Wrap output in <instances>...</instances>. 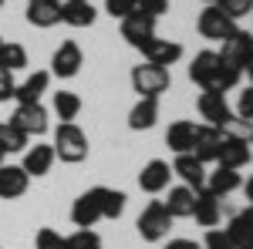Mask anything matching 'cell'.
Masks as SVG:
<instances>
[{
	"instance_id": "6da1fadb",
	"label": "cell",
	"mask_w": 253,
	"mask_h": 249,
	"mask_svg": "<svg viewBox=\"0 0 253 249\" xmlns=\"http://www.w3.org/2000/svg\"><path fill=\"white\" fill-rule=\"evenodd\" d=\"M54 158H61V162H68V165H78V162H84L88 158V135L81 132L75 121H61L58 128H54Z\"/></svg>"
},
{
	"instance_id": "7a4b0ae2",
	"label": "cell",
	"mask_w": 253,
	"mask_h": 249,
	"mask_svg": "<svg viewBox=\"0 0 253 249\" xmlns=\"http://www.w3.org/2000/svg\"><path fill=\"white\" fill-rule=\"evenodd\" d=\"M132 88L138 91V98H159L172 88V74L169 68H159V64H135L132 68Z\"/></svg>"
},
{
	"instance_id": "3957f363",
	"label": "cell",
	"mask_w": 253,
	"mask_h": 249,
	"mask_svg": "<svg viewBox=\"0 0 253 249\" xmlns=\"http://www.w3.org/2000/svg\"><path fill=\"white\" fill-rule=\"evenodd\" d=\"M135 229H138V236H142L145 243H162V239L169 236V229H172V215L166 212L162 202H149L145 209L138 212Z\"/></svg>"
},
{
	"instance_id": "277c9868",
	"label": "cell",
	"mask_w": 253,
	"mask_h": 249,
	"mask_svg": "<svg viewBox=\"0 0 253 249\" xmlns=\"http://www.w3.org/2000/svg\"><path fill=\"white\" fill-rule=\"evenodd\" d=\"M122 37H125V44H132L135 51H145L156 40V17H149L142 10H132L128 17H122Z\"/></svg>"
},
{
	"instance_id": "5b68a950",
	"label": "cell",
	"mask_w": 253,
	"mask_h": 249,
	"mask_svg": "<svg viewBox=\"0 0 253 249\" xmlns=\"http://www.w3.org/2000/svg\"><path fill=\"white\" fill-rule=\"evenodd\" d=\"M250 155H253V145L250 138H243V135H223V145H219V155H216V165H223V169H243V165H250Z\"/></svg>"
},
{
	"instance_id": "8992f818",
	"label": "cell",
	"mask_w": 253,
	"mask_h": 249,
	"mask_svg": "<svg viewBox=\"0 0 253 249\" xmlns=\"http://www.w3.org/2000/svg\"><path fill=\"white\" fill-rule=\"evenodd\" d=\"M196 31H199V37L206 40H226L230 34L236 31V20H230L219 7H206L203 14H199V20H196Z\"/></svg>"
},
{
	"instance_id": "52a82bcc",
	"label": "cell",
	"mask_w": 253,
	"mask_h": 249,
	"mask_svg": "<svg viewBox=\"0 0 253 249\" xmlns=\"http://www.w3.org/2000/svg\"><path fill=\"white\" fill-rule=\"evenodd\" d=\"M14 128H20V132L27 135V138H34V135H44L47 132V108L44 105H17L14 108V115L7 118Z\"/></svg>"
},
{
	"instance_id": "ba28073f",
	"label": "cell",
	"mask_w": 253,
	"mask_h": 249,
	"mask_svg": "<svg viewBox=\"0 0 253 249\" xmlns=\"http://www.w3.org/2000/svg\"><path fill=\"white\" fill-rule=\"evenodd\" d=\"M81 64H84L81 47L75 44V40H61V47L54 51V58H51V77L68 81V77H75L81 71Z\"/></svg>"
},
{
	"instance_id": "9c48e42d",
	"label": "cell",
	"mask_w": 253,
	"mask_h": 249,
	"mask_svg": "<svg viewBox=\"0 0 253 249\" xmlns=\"http://www.w3.org/2000/svg\"><path fill=\"white\" fill-rule=\"evenodd\" d=\"M169 182H172V165H169V162H162V158L145 162V169L138 172V189L149 192V195L166 192V189H169Z\"/></svg>"
},
{
	"instance_id": "30bf717a",
	"label": "cell",
	"mask_w": 253,
	"mask_h": 249,
	"mask_svg": "<svg viewBox=\"0 0 253 249\" xmlns=\"http://www.w3.org/2000/svg\"><path fill=\"white\" fill-rule=\"evenodd\" d=\"M216 54L223 61H230V64H236V68H247V61H250V54H253V34L236 27L233 34L223 40V47H219Z\"/></svg>"
},
{
	"instance_id": "8fae6325",
	"label": "cell",
	"mask_w": 253,
	"mask_h": 249,
	"mask_svg": "<svg viewBox=\"0 0 253 249\" xmlns=\"http://www.w3.org/2000/svg\"><path fill=\"white\" fill-rule=\"evenodd\" d=\"M216 68H219V54L216 51H199L189 64V81L203 91H213L216 84Z\"/></svg>"
},
{
	"instance_id": "7c38bea8",
	"label": "cell",
	"mask_w": 253,
	"mask_h": 249,
	"mask_svg": "<svg viewBox=\"0 0 253 249\" xmlns=\"http://www.w3.org/2000/svg\"><path fill=\"white\" fill-rule=\"evenodd\" d=\"M193 219L203 226V229H216V226H219V219H223V206H219V199H216L206 185H203V189H196Z\"/></svg>"
},
{
	"instance_id": "4fadbf2b",
	"label": "cell",
	"mask_w": 253,
	"mask_h": 249,
	"mask_svg": "<svg viewBox=\"0 0 253 249\" xmlns=\"http://www.w3.org/2000/svg\"><path fill=\"white\" fill-rule=\"evenodd\" d=\"M223 232H226V239H230V249H253V206H247L243 212H236Z\"/></svg>"
},
{
	"instance_id": "5bb4252c",
	"label": "cell",
	"mask_w": 253,
	"mask_h": 249,
	"mask_svg": "<svg viewBox=\"0 0 253 249\" xmlns=\"http://www.w3.org/2000/svg\"><path fill=\"white\" fill-rule=\"evenodd\" d=\"M24 17H27V24H31V27L47 31V27L61 24V3H58V0H27Z\"/></svg>"
},
{
	"instance_id": "9a60e30c",
	"label": "cell",
	"mask_w": 253,
	"mask_h": 249,
	"mask_svg": "<svg viewBox=\"0 0 253 249\" xmlns=\"http://www.w3.org/2000/svg\"><path fill=\"white\" fill-rule=\"evenodd\" d=\"M219 145H223V132L213 128V125H199L196 128V145H193V155L203 162V165H210L216 162V155H219Z\"/></svg>"
},
{
	"instance_id": "2e32d148",
	"label": "cell",
	"mask_w": 253,
	"mask_h": 249,
	"mask_svg": "<svg viewBox=\"0 0 253 249\" xmlns=\"http://www.w3.org/2000/svg\"><path fill=\"white\" fill-rule=\"evenodd\" d=\"M172 175H179L182 185H189V189H203V185H206V165H203L193 152L189 155H175Z\"/></svg>"
},
{
	"instance_id": "e0dca14e",
	"label": "cell",
	"mask_w": 253,
	"mask_h": 249,
	"mask_svg": "<svg viewBox=\"0 0 253 249\" xmlns=\"http://www.w3.org/2000/svg\"><path fill=\"white\" fill-rule=\"evenodd\" d=\"M166 212L172 219H193V209H196V189L189 185H169V199L162 202Z\"/></svg>"
},
{
	"instance_id": "ac0fdd59",
	"label": "cell",
	"mask_w": 253,
	"mask_h": 249,
	"mask_svg": "<svg viewBox=\"0 0 253 249\" xmlns=\"http://www.w3.org/2000/svg\"><path fill=\"white\" fill-rule=\"evenodd\" d=\"M51 165H54V148H51V145H27V148H24L20 169H24L27 175L41 178V175L51 172Z\"/></svg>"
},
{
	"instance_id": "d6986e66",
	"label": "cell",
	"mask_w": 253,
	"mask_h": 249,
	"mask_svg": "<svg viewBox=\"0 0 253 249\" xmlns=\"http://www.w3.org/2000/svg\"><path fill=\"white\" fill-rule=\"evenodd\" d=\"M98 219H101V209H98V199H95V189L81 192L78 199H75V206H71V222L78 226V229H91Z\"/></svg>"
},
{
	"instance_id": "ffe728a7",
	"label": "cell",
	"mask_w": 253,
	"mask_h": 249,
	"mask_svg": "<svg viewBox=\"0 0 253 249\" xmlns=\"http://www.w3.org/2000/svg\"><path fill=\"white\" fill-rule=\"evenodd\" d=\"M61 20L68 27H91L98 20V10L91 0H64L61 3Z\"/></svg>"
},
{
	"instance_id": "44dd1931",
	"label": "cell",
	"mask_w": 253,
	"mask_h": 249,
	"mask_svg": "<svg viewBox=\"0 0 253 249\" xmlns=\"http://www.w3.org/2000/svg\"><path fill=\"white\" fill-rule=\"evenodd\" d=\"M47 88H51V71H34V74H27L17 84L14 98H17V105H38Z\"/></svg>"
},
{
	"instance_id": "7402d4cb",
	"label": "cell",
	"mask_w": 253,
	"mask_h": 249,
	"mask_svg": "<svg viewBox=\"0 0 253 249\" xmlns=\"http://www.w3.org/2000/svg\"><path fill=\"white\" fill-rule=\"evenodd\" d=\"M31 185V175L20 165H0V199H20Z\"/></svg>"
},
{
	"instance_id": "603a6c76",
	"label": "cell",
	"mask_w": 253,
	"mask_h": 249,
	"mask_svg": "<svg viewBox=\"0 0 253 249\" xmlns=\"http://www.w3.org/2000/svg\"><path fill=\"white\" fill-rule=\"evenodd\" d=\"M196 121H172L169 132H166V145L172 148L175 155H189L196 145Z\"/></svg>"
},
{
	"instance_id": "cb8c5ba5",
	"label": "cell",
	"mask_w": 253,
	"mask_h": 249,
	"mask_svg": "<svg viewBox=\"0 0 253 249\" xmlns=\"http://www.w3.org/2000/svg\"><path fill=\"white\" fill-rule=\"evenodd\" d=\"M159 121V98H138L135 108L128 111V128L132 132H149Z\"/></svg>"
},
{
	"instance_id": "d4e9b609",
	"label": "cell",
	"mask_w": 253,
	"mask_h": 249,
	"mask_svg": "<svg viewBox=\"0 0 253 249\" xmlns=\"http://www.w3.org/2000/svg\"><path fill=\"white\" fill-rule=\"evenodd\" d=\"M145 61L149 64H159V68H172L175 61L182 58V44H175V40H162V37H156L145 51Z\"/></svg>"
},
{
	"instance_id": "484cf974",
	"label": "cell",
	"mask_w": 253,
	"mask_h": 249,
	"mask_svg": "<svg viewBox=\"0 0 253 249\" xmlns=\"http://www.w3.org/2000/svg\"><path fill=\"white\" fill-rule=\"evenodd\" d=\"M240 185H243V178H240V172H236V169H223V165H216V172L206 175V189L213 192L216 199H223V195L236 192Z\"/></svg>"
},
{
	"instance_id": "4316f807",
	"label": "cell",
	"mask_w": 253,
	"mask_h": 249,
	"mask_svg": "<svg viewBox=\"0 0 253 249\" xmlns=\"http://www.w3.org/2000/svg\"><path fill=\"white\" fill-rule=\"evenodd\" d=\"M95 199H98V209H101V219H118L125 212V192L108 189V185H95Z\"/></svg>"
},
{
	"instance_id": "83f0119b",
	"label": "cell",
	"mask_w": 253,
	"mask_h": 249,
	"mask_svg": "<svg viewBox=\"0 0 253 249\" xmlns=\"http://www.w3.org/2000/svg\"><path fill=\"white\" fill-rule=\"evenodd\" d=\"M51 108H54V115H58L61 121H75V118L81 115V98L75 95V91H54Z\"/></svg>"
},
{
	"instance_id": "f1b7e54d",
	"label": "cell",
	"mask_w": 253,
	"mask_h": 249,
	"mask_svg": "<svg viewBox=\"0 0 253 249\" xmlns=\"http://www.w3.org/2000/svg\"><path fill=\"white\" fill-rule=\"evenodd\" d=\"M0 68H7L10 74H14V71H24V68H27V47L7 40V44L0 47Z\"/></svg>"
},
{
	"instance_id": "f546056e",
	"label": "cell",
	"mask_w": 253,
	"mask_h": 249,
	"mask_svg": "<svg viewBox=\"0 0 253 249\" xmlns=\"http://www.w3.org/2000/svg\"><path fill=\"white\" fill-rule=\"evenodd\" d=\"M27 135L20 132V128H14L10 121H0V152L7 155V152H24L27 148Z\"/></svg>"
},
{
	"instance_id": "4dcf8cb0",
	"label": "cell",
	"mask_w": 253,
	"mask_h": 249,
	"mask_svg": "<svg viewBox=\"0 0 253 249\" xmlns=\"http://www.w3.org/2000/svg\"><path fill=\"white\" fill-rule=\"evenodd\" d=\"M68 249H101V236L95 229H75L71 236H64Z\"/></svg>"
},
{
	"instance_id": "1f68e13d",
	"label": "cell",
	"mask_w": 253,
	"mask_h": 249,
	"mask_svg": "<svg viewBox=\"0 0 253 249\" xmlns=\"http://www.w3.org/2000/svg\"><path fill=\"white\" fill-rule=\"evenodd\" d=\"M216 7H219L230 20H243V17L253 14V0H219Z\"/></svg>"
},
{
	"instance_id": "d6a6232c",
	"label": "cell",
	"mask_w": 253,
	"mask_h": 249,
	"mask_svg": "<svg viewBox=\"0 0 253 249\" xmlns=\"http://www.w3.org/2000/svg\"><path fill=\"white\" fill-rule=\"evenodd\" d=\"M233 115L240 118V121H247V125H253V84L240 91V101H236Z\"/></svg>"
},
{
	"instance_id": "836d02e7",
	"label": "cell",
	"mask_w": 253,
	"mask_h": 249,
	"mask_svg": "<svg viewBox=\"0 0 253 249\" xmlns=\"http://www.w3.org/2000/svg\"><path fill=\"white\" fill-rule=\"evenodd\" d=\"M34 246L38 249H68V243H64V236L54 229H41L38 239H34Z\"/></svg>"
},
{
	"instance_id": "e575fe53",
	"label": "cell",
	"mask_w": 253,
	"mask_h": 249,
	"mask_svg": "<svg viewBox=\"0 0 253 249\" xmlns=\"http://www.w3.org/2000/svg\"><path fill=\"white\" fill-rule=\"evenodd\" d=\"M135 7H138V0H105V10H108L112 17H118V20L128 17Z\"/></svg>"
},
{
	"instance_id": "d590c367",
	"label": "cell",
	"mask_w": 253,
	"mask_h": 249,
	"mask_svg": "<svg viewBox=\"0 0 253 249\" xmlns=\"http://www.w3.org/2000/svg\"><path fill=\"white\" fill-rule=\"evenodd\" d=\"M135 10H142V14H149V17H162L166 10H169V0H138Z\"/></svg>"
},
{
	"instance_id": "8d00e7d4",
	"label": "cell",
	"mask_w": 253,
	"mask_h": 249,
	"mask_svg": "<svg viewBox=\"0 0 253 249\" xmlns=\"http://www.w3.org/2000/svg\"><path fill=\"white\" fill-rule=\"evenodd\" d=\"M203 249H230V239H226V232H223V229H206Z\"/></svg>"
},
{
	"instance_id": "74e56055",
	"label": "cell",
	"mask_w": 253,
	"mask_h": 249,
	"mask_svg": "<svg viewBox=\"0 0 253 249\" xmlns=\"http://www.w3.org/2000/svg\"><path fill=\"white\" fill-rule=\"evenodd\" d=\"M14 91H17L14 74H10L7 68H0V101H10V98H14Z\"/></svg>"
},
{
	"instance_id": "f35d334b",
	"label": "cell",
	"mask_w": 253,
	"mask_h": 249,
	"mask_svg": "<svg viewBox=\"0 0 253 249\" xmlns=\"http://www.w3.org/2000/svg\"><path fill=\"white\" fill-rule=\"evenodd\" d=\"M166 249H203L199 243H193V239H169L166 243Z\"/></svg>"
},
{
	"instance_id": "ab89813d",
	"label": "cell",
	"mask_w": 253,
	"mask_h": 249,
	"mask_svg": "<svg viewBox=\"0 0 253 249\" xmlns=\"http://www.w3.org/2000/svg\"><path fill=\"white\" fill-rule=\"evenodd\" d=\"M240 189H243V195H247V202L253 206V175L247 178V182H243V185H240Z\"/></svg>"
},
{
	"instance_id": "60d3db41",
	"label": "cell",
	"mask_w": 253,
	"mask_h": 249,
	"mask_svg": "<svg viewBox=\"0 0 253 249\" xmlns=\"http://www.w3.org/2000/svg\"><path fill=\"white\" fill-rule=\"evenodd\" d=\"M243 74H250V84H253V54H250V61H247V68H243Z\"/></svg>"
},
{
	"instance_id": "b9f144b4",
	"label": "cell",
	"mask_w": 253,
	"mask_h": 249,
	"mask_svg": "<svg viewBox=\"0 0 253 249\" xmlns=\"http://www.w3.org/2000/svg\"><path fill=\"white\" fill-rule=\"evenodd\" d=\"M203 3H206V7H213V3H219V0H203Z\"/></svg>"
},
{
	"instance_id": "7bdbcfd3",
	"label": "cell",
	"mask_w": 253,
	"mask_h": 249,
	"mask_svg": "<svg viewBox=\"0 0 253 249\" xmlns=\"http://www.w3.org/2000/svg\"><path fill=\"white\" fill-rule=\"evenodd\" d=\"M247 138H250V145H253V125H250V135H247Z\"/></svg>"
},
{
	"instance_id": "ee69618b",
	"label": "cell",
	"mask_w": 253,
	"mask_h": 249,
	"mask_svg": "<svg viewBox=\"0 0 253 249\" xmlns=\"http://www.w3.org/2000/svg\"><path fill=\"white\" fill-rule=\"evenodd\" d=\"M0 165H3V152H0Z\"/></svg>"
},
{
	"instance_id": "f6af8a7d",
	"label": "cell",
	"mask_w": 253,
	"mask_h": 249,
	"mask_svg": "<svg viewBox=\"0 0 253 249\" xmlns=\"http://www.w3.org/2000/svg\"><path fill=\"white\" fill-rule=\"evenodd\" d=\"M0 47H3V40H0Z\"/></svg>"
},
{
	"instance_id": "bcb514c9",
	"label": "cell",
	"mask_w": 253,
	"mask_h": 249,
	"mask_svg": "<svg viewBox=\"0 0 253 249\" xmlns=\"http://www.w3.org/2000/svg\"><path fill=\"white\" fill-rule=\"evenodd\" d=\"M58 3H64V0H58Z\"/></svg>"
},
{
	"instance_id": "7dc6e473",
	"label": "cell",
	"mask_w": 253,
	"mask_h": 249,
	"mask_svg": "<svg viewBox=\"0 0 253 249\" xmlns=\"http://www.w3.org/2000/svg\"><path fill=\"white\" fill-rule=\"evenodd\" d=\"M0 3H3V0H0Z\"/></svg>"
},
{
	"instance_id": "c3c4849f",
	"label": "cell",
	"mask_w": 253,
	"mask_h": 249,
	"mask_svg": "<svg viewBox=\"0 0 253 249\" xmlns=\"http://www.w3.org/2000/svg\"><path fill=\"white\" fill-rule=\"evenodd\" d=\"M24 3H27V0H24Z\"/></svg>"
},
{
	"instance_id": "681fc988",
	"label": "cell",
	"mask_w": 253,
	"mask_h": 249,
	"mask_svg": "<svg viewBox=\"0 0 253 249\" xmlns=\"http://www.w3.org/2000/svg\"><path fill=\"white\" fill-rule=\"evenodd\" d=\"M0 249H3V246H0Z\"/></svg>"
}]
</instances>
